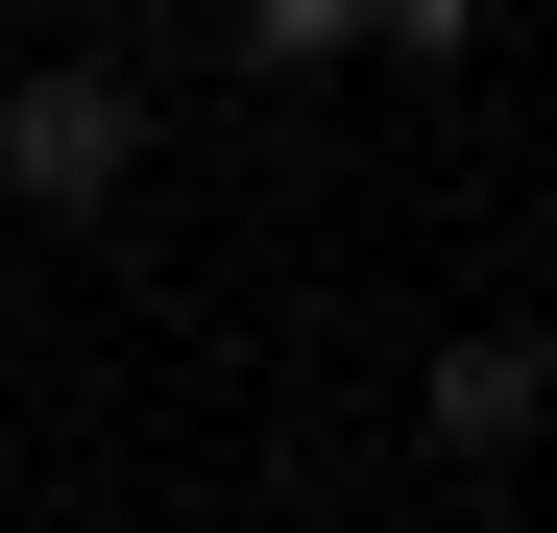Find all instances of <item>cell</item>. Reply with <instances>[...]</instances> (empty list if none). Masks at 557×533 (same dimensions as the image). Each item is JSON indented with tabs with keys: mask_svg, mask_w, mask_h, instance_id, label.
Returning <instances> with one entry per match:
<instances>
[{
	"mask_svg": "<svg viewBox=\"0 0 557 533\" xmlns=\"http://www.w3.org/2000/svg\"><path fill=\"white\" fill-rule=\"evenodd\" d=\"M122 170H146V73H98V49L0 73V195H25V219H98Z\"/></svg>",
	"mask_w": 557,
	"mask_h": 533,
	"instance_id": "6da1fadb",
	"label": "cell"
},
{
	"mask_svg": "<svg viewBox=\"0 0 557 533\" xmlns=\"http://www.w3.org/2000/svg\"><path fill=\"white\" fill-rule=\"evenodd\" d=\"M533 412H557V339H436V364H412V436H436L460 485L533 461Z\"/></svg>",
	"mask_w": 557,
	"mask_h": 533,
	"instance_id": "7a4b0ae2",
	"label": "cell"
},
{
	"mask_svg": "<svg viewBox=\"0 0 557 533\" xmlns=\"http://www.w3.org/2000/svg\"><path fill=\"white\" fill-rule=\"evenodd\" d=\"M219 49L243 73H339V49H388V0H219Z\"/></svg>",
	"mask_w": 557,
	"mask_h": 533,
	"instance_id": "3957f363",
	"label": "cell"
},
{
	"mask_svg": "<svg viewBox=\"0 0 557 533\" xmlns=\"http://www.w3.org/2000/svg\"><path fill=\"white\" fill-rule=\"evenodd\" d=\"M485 49V0H388V73H460Z\"/></svg>",
	"mask_w": 557,
	"mask_h": 533,
	"instance_id": "277c9868",
	"label": "cell"
},
{
	"mask_svg": "<svg viewBox=\"0 0 557 533\" xmlns=\"http://www.w3.org/2000/svg\"><path fill=\"white\" fill-rule=\"evenodd\" d=\"M0 25H25V0H0Z\"/></svg>",
	"mask_w": 557,
	"mask_h": 533,
	"instance_id": "5b68a950",
	"label": "cell"
}]
</instances>
